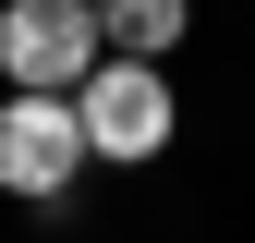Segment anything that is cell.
<instances>
[{
    "instance_id": "obj_1",
    "label": "cell",
    "mask_w": 255,
    "mask_h": 243,
    "mask_svg": "<svg viewBox=\"0 0 255 243\" xmlns=\"http://www.w3.org/2000/svg\"><path fill=\"white\" fill-rule=\"evenodd\" d=\"M98 61H110L98 0H0V73H12V85H37V98H73Z\"/></svg>"
},
{
    "instance_id": "obj_2",
    "label": "cell",
    "mask_w": 255,
    "mask_h": 243,
    "mask_svg": "<svg viewBox=\"0 0 255 243\" xmlns=\"http://www.w3.org/2000/svg\"><path fill=\"white\" fill-rule=\"evenodd\" d=\"M85 158H98V146H85L73 98H37V85H12V110H0V195H37V207H61Z\"/></svg>"
},
{
    "instance_id": "obj_3",
    "label": "cell",
    "mask_w": 255,
    "mask_h": 243,
    "mask_svg": "<svg viewBox=\"0 0 255 243\" xmlns=\"http://www.w3.org/2000/svg\"><path fill=\"white\" fill-rule=\"evenodd\" d=\"M73 122H85V146L98 158H158L170 146V85H158V61H98V73L73 85Z\"/></svg>"
},
{
    "instance_id": "obj_4",
    "label": "cell",
    "mask_w": 255,
    "mask_h": 243,
    "mask_svg": "<svg viewBox=\"0 0 255 243\" xmlns=\"http://www.w3.org/2000/svg\"><path fill=\"white\" fill-rule=\"evenodd\" d=\"M98 37H110L122 61H170V37H182V0H98Z\"/></svg>"
}]
</instances>
